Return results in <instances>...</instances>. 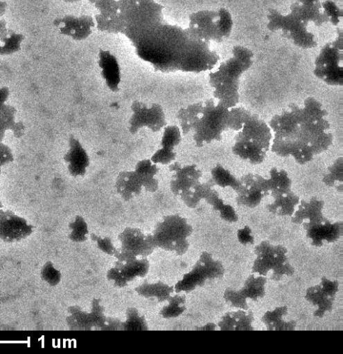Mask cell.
<instances>
[{"mask_svg": "<svg viewBox=\"0 0 343 354\" xmlns=\"http://www.w3.org/2000/svg\"><path fill=\"white\" fill-rule=\"evenodd\" d=\"M267 28L272 31L280 30L283 37L301 48H313L317 46L314 33L308 30V25L292 13L283 15L277 10L270 9L267 15Z\"/></svg>", "mask_w": 343, "mask_h": 354, "instance_id": "obj_11", "label": "cell"}, {"mask_svg": "<svg viewBox=\"0 0 343 354\" xmlns=\"http://www.w3.org/2000/svg\"><path fill=\"white\" fill-rule=\"evenodd\" d=\"M121 250L135 255L145 257L156 248L152 234L145 235L137 228L126 227L119 235Z\"/></svg>", "mask_w": 343, "mask_h": 354, "instance_id": "obj_19", "label": "cell"}, {"mask_svg": "<svg viewBox=\"0 0 343 354\" xmlns=\"http://www.w3.org/2000/svg\"><path fill=\"white\" fill-rule=\"evenodd\" d=\"M193 227L186 219L178 214L164 217L152 234L156 247L184 254L189 247L187 238L192 234Z\"/></svg>", "mask_w": 343, "mask_h": 354, "instance_id": "obj_9", "label": "cell"}, {"mask_svg": "<svg viewBox=\"0 0 343 354\" xmlns=\"http://www.w3.org/2000/svg\"><path fill=\"white\" fill-rule=\"evenodd\" d=\"M163 6L154 0H137L123 13L125 35L134 44L163 22Z\"/></svg>", "mask_w": 343, "mask_h": 354, "instance_id": "obj_7", "label": "cell"}, {"mask_svg": "<svg viewBox=\"0 0 343 354\" xmlns=\"http://www.w3.org/2000/svg\"><path fill=\"white\" fill-rule=\"evenodd\" d=\"M9 89L3 86L0 88V103H4L8 98L9 96Z\"/></svg>", "mask_w": 343, "mask_h": 354, "instance_id": "obj_56", "label": "cell"}, {"mask_svg": "<svg viewBox=\"0 0 343 354\" xmlns=\"http://www.w3.org/2000/svg\"><path fill=\"white\" fill-rule=\"evenodd\" d=\"M201 106L202 102H197L189 104L186 107H182L178 111L177 118L179 122L181 131L183 135L191 131L193 122Z\"/></svg>", "mask_w": 343, "mask_h": 354, "instance_id": "obj_38", "label": "cell"}, {"mask_svg": "<svg viewBox=\"0 0 343 354\" xmlns=\"http://www.w3.org/2000/svg\"><path fill=\"white\" fill-rule=\"evenodd\" d=\"M236 193V203L240 206L254 208L268 196L267 179L258 174H247L240 179Z\"/></svg>", "mask_w": 343, "mask_h": 354, "instance_id": "obj_15", "label": "cell"}, {"mask_svg": "<svg viewBox=\"0 0 343 354\" xmlns=\"http://www.w3.org/2000/svg\"><path fill=\"white\" fill-rule=\"evenodd\" d=\"M41 276L51 286L57 285L61 279V273L56 270L51 261L46 262L42 270Z\"/></svg>", "mask_w": 343, "mask_h": 354, "instance_id": "obj_48", "label": "cell"}, {"mask_svg": "<svg viewBox=\"0 0 343 354\" xmlns=\"http://www.w3.org/2000/svg\"><path fill=\"white\" fill-rule=\"evenodd\" d=\"M115 267L128 283L135 277H143L148 272L149 263L146 258L142 257L125 262L118 261Z\"/></svg>", "mask_w": 343, "mask_h": 354, "instance_id": "obj_30", "label": "cell"}, {"mask_svg": "<svg viewBox=\"0 0 343 354\" xmlns=\"http://www.w3.org/2000/svg\"><path fill=\"white\" fill-rule=\"evenodd\" d=\"M135 291L146 298L155 297L158 301L167 300L174 292V287L169 286L161 281L156 283L145 282L135 288Z\"/></svg>", "mask_w": 343, "mask_h": 354, "instance_id": "obj_33", "label": "cell"}, {"mask_svg": "<svg viewBox=\"0 0 343 354\" xmlns=\"http://www.w3.org/2000/svg\"><path fill=\"white\" fill-rule=\"evenodd\" d=\"M218 213L222 219L229 223H235L238 219L235 209L226 203L218 211Z\"/></svg>", "mask_w": 343, "mask_h": 354, "instance_id": "obj_51", "label": "cell"}, {"mask_svg": "<svg viewBox=\"0 0 343 354\" xmlns=\"http://www.w3.org/2000/svg\"><path fill=\"white\" fill-rule=\"evenodd\" d=\"M68 311L70 315L67 317V322L69 329L88 330L93 328L89 313L76 306L69 307Z\"/></svg>", "mask_w": 343, "mask_h": 354, "instance_id": "obj_35", "label": "cell"}, {"mask_svg": "<svg viewBox=\"0 0 343 354\" xmlns=\"http://www.w3.org/2000/svg\"><path fill=\"white\" fill-rule=\"evenodd\" d=\"M238 238L243 244L250 243L252 244L253 236L251 235L250 229L246 226L245 228L238 231Z\"/></svg>", "mask_w": 343, "mask_h": 354, "instance_id": "obj_55", "label": "cell"}, {"mask_svg": "<svg viewBox=\"0 0 343 354\" xmlns=\"http://www.w3.org/2000/svg\"><path fill=\"white\" fill-rule=\"evenodd\" d=\"M256 258L252 272L279 281L284 277H290L294 268L290 263L288 250L281 245H274L263 241L254 248Z\"/></svg>", "mask_w": 343, "mask_h": 354, "instance_id": "obj_8", "label": "cell"}, {"mask_svg": "<svg viewBox=\"0 0 343 354\" xmlns=\"http://www.w3.org/2000/svg\"><path fill=\"white\" fill-rule=\"evenodd\" d=\"M233 28L231 15L225 8L218 10H204L189 16L188 33L197 39L209 42H222L228 39Z\"/></svg>", "mask_w": 343, "mask_h": 354, "instance_id": "obj_6", "label": "cell"}, {"mask_svg": "<svg viewBox=\"0 0 343 354\" xmlns=\"http://www.w3.org/2000/svg\"><path fill=\"white\" fill-rule=\"evenodd\" d=\"M223 297L225 301L232 307L243 310L249 309L247 299L240 292V290L227 288L225 290Z\"/></svg>", "mask_w": 343, "mask_h": 354, "instance_id": "obj_45", "label": "cell"}, {"mask_svg": "<svg viewBox=\"0 0 343 354\" xmlns=\"http://www.w3.org/2000/svg\"><path fill=\"white\" fill-rule=\"evenodd\" d=\"M305 230L310 243L321 247L335 242L342 236L343 224L342 221H331L325 217Z\"/></svg>", "mask_w": 343, "mask_h": 354, "instance_id": "obj_20", "label": "cell"}, {"mask_svg": "<svg viewBox=\"0 0 343 354\" xmlns=\"http://www.w3.org/2000/svg\"><path fill=\"white\" fill-rule=\"evenodd\" d=\"M134 171L146 191L155 192L158 189L159 182L155 178L159 171L156 164L150 160L144 159L137 162Z\"/></svg>", "mask_w": 343, "mask_h": 354, "instance_id": "obj_29", "label": "cell"}, {"mask_svg": "<svg viewBox=\"0 0 343 354\" xmlns=\"http://www.w3.org/2000/svg\"><path fill=\"white\" fill-rule=\"evenodd\" d=\"M290 13L306 25L313 23L319 27L328 22L320 0H296L290 6Z\"/></svg>", "mask_w": 343, "mask_h": 354, "instance_id": "obj_22", "label": "cell"}, {"mask_svg": "<svg viewBox=\"0 0 343 354\" xmlns=\"http://www.w3.org/2000/svg\"><path fill=\"white\" fill-rule=\"evenodd\" d=\"M268 196L271 197V201L266 205L267 210L279 216H291L300 201L292 189L274 193Z\"/></svg>", "mask_w": 343, "mask_h": 354, "instance_id": "obj_25", "label": "cell"}, {"mask_svg": "<svg viewBox=\"0 0 343 354\" xmlns=\"http://www.w3.org/2000/svg\"><path fill=\"white\" fill-rule=\"evenodd\" d=\"M168 305L164 306L160 315L164 318L177 317L181 315L186 310V298L183 295H175L169 297L167 299Z\"/></svg>", "mask_w": 343, "mask_h": 354, "instance_id": "obj_40", "label": "cell"}, {"mask_svg": "<svg viewBox=\"0 0 343 354\" xmlns=\"http://www.w3.org/2000/svg\"><path fill=\"white\" fill-rule=\"evenodd\" d=\"M206 280L204 272L200 268V266L195 263L193 269L189 272L185 274L183 278L175 284L174 292L176 293L181 292L188 293L197 287L203 286Z\"/></svg>", "mask_w": 343, "mask_h": 354, "instance_id": "obj_31", "label": "cell"}, {"mask_svg": "<svg viewBox=\"0 0 343 354\" xmlns=\"http://www.w3.org/2000/svg\"><path fill=\"white\" fill-rule=\"evenodd\" d=\"M338 290V281L326 277H322L320 282L306 290L304 298L314 306L315 317H323L332 311Z\"/></svg>", "mask_w": 343, "mask_h": 354, "instance_id": "obj_14", "label": "cell"}, {"mask_svg": "<svg viewBox=\"0 0 343 354\" xmlns=\"http://www.w3.org/2000/svg\"><path fill=\"white\" fill-rule=\"evenodd\" d=\"M62 1H64L65 2L73 3V2H76V1H80V0H62Z\"/></svg>", "mask_w": 343, "mask_h": 354, "instance_id": "obj_58", "label": "cell"}, {"mask_svg": "<svg viewBox=\"0 0 343 354\" xmlns=\"http://www.w3.org/2000/svg\"><path fill=\"white\" fill-rule=\"evenodd\" d=\"M216 325L212 323L207 324L206 326H202V328H197V330H215Z\"/></svg>", "mask_w": 343, "mask_h": 354, "instance_id": "obj_57", "label": "cell"}, {"mask_svg": "<svg viewBox=\"0 0 343 354\" xmlns=\"http://www.w3.org/2000/svg\"><path fill=\"white\" fill-rule=\"evenodd\" d=\"M101 330H122V322L117 319L106 318Z\"/></svg>", "mask_w": 343, "mask_h": 354, "instance_id": "obj_54", "label": "cell"}, {"mask_svg": "<svg viewBox=\"0 0 343 354\" xmlns=\"http://www.w3.org/2000/svg\"><path fill=\"white\" fill-rule=\"evenodd\" d=\"M91 237L96 242L98 248L101 251L109 255H114L117 249L113 245L109 238L98 236L94 234H91Z\"/></svg>", "mask_w": 343, "mask_h": 354, "instance_id": "obj_50", "label": "cell"}, {"mask_svg": "<svg viewBox=\"0 0 343 354\" xmlns=\"http://www.w3.org/2000/svg\"><path fill=\"white\" fill-rule=\"evenodd\" d=\"M188 38L186 28L162 22L133 45L141 59L156 71L168 73L179 71Z\"/></svg>", "mask_w": 343, "mask_h": 354, "instance_id": "obj_2", "label": "cell"}, {"mask_svg": "<svg viewBox=\"0 0 343 354\" xmlns=\"http://www.w3.org/2000/svg\"><path fill=\"white\" fill-rule=\"evenodd\" d=\"M288 308L285 306L267 310L261 318L268 330H293L296 328L295 321L287 320Z\"/></svg>", "mask_w": 343, "mask_h": 354, "instance_id": "obj_28", "label": "cell"}, {"mask_svg": "<svg viewBox=\"0 0 343 354\" xmlns=\"http://www.w3.org/2000/svg\"><path fill=\"white\" fill-rule=\"evenodd\" d=\"M315 75L327 84L342 86L343 82V34L337 28V37L326 43L315 61Z\"/></svg>", "mask_w": 343, "mask_h": 354, "instance_id": "obj_10", "label": "cell"}, {"mask_svg": "<svg viewBox=\"0 0 343 354\" xmlns=\"http://www.w3.org/2000/svg\"><path fill=\"white\" fill-rule=\"evenodd\" d=\"M89 313L93 327L100 329L105 324L107 317L104 315V310L100 304V299H93L91 310Z\"/></svg>", "mask_w": 343, "mask_h": 354, "instance_id": "obj_47", "label": "cell"}, {"mask_svg": "<svg viewBox=\"0 0 343 354\" xmlns=\"http://www.w3.org/2000/svg\"><path fill=\"white\" fill-rule=\"evenodd\" d=\"M53 24L60 34L78 41L87 39L96 26L94 19L85 15H68L58 17L53 20Z\"/></svg>", "mask_w": 343, "mask_h": 354, "instance_id": "obj_17", "label": "cell"}, {"mask_svg": "<svg viewBox=\"0 0 343 354\" xmlns=\"http://www.w3.org/2000/svg\"><path fill=\"white\" fill-rule=\"evenodd\" d=\"M323 200L312 197L308 201L300 200L292 214L291 221L301 225L304 230L325 218L323 214Z\"/></svg>", "mask_w": 343, "mask_h": 354, "instance_id": "obj_21", "label": "cell"}, {"mask_svg": "<svg viewBox=\"0 0 343 354\" xmlns=\"http://www.w3.org/2000/svg\"><path fill=\"white\" fill-rule=\"evenodd\" d=\"M231 54L209 75L213 97L229 109L236 106L239 102L240 78L252 66L254 57L250 49L239 45L234 46Z\"/></svg>", "mask_w": 343, "mask_h": 354, "instance_id": "obj_4", "label": "cell"}, {"mask_svg": "<svg viewBox=\"0 0 343 354\" xmlns=\"http://www.w3.org/2000/svg\"><path fill=\"white\" fill-rule=\"evenodd\" d=\"M181 140V129L176 125H169L164 129L161 145V147L174 149L180 143Z\"/></svg>", "mask_w": 343, "mask_h": 354, "instance_id": "obj_42", "label": "cell"}, {"mask_svg": "<svg viewBox=\"0 0 343 354\" xmlns=\"http://www.w3.org/2000/svg\"><path fill=\"white\" fill-rule=\"evenodd\" d=\"M254 313L249 309H238L225 314L218 326L221 330H253Z\"/></svg>", "mask_w": 343, "mask_h": 354, "instance_id": "obj_26", "label": "cell"}, {"mask_svg": "<svg viewBox=\"0 0 343 354\" xmlns=\"http://www.w3.org/2000/svg\"><path fill=\"white\" fill-rule=\"evenodd\" d=\"M14 156L11 149L6 144L0 142V169L2 166L12 162Z\"/></svg>", "mask_w": 343, "mask_h": 354, "instance_id": "obj_53", "label": "cell"}, {"mask_svg": "<svg viewBox=\"0 0 343 354\" xmlns=\"http://www.w3.org/2000/svg\"><path fill=\"white\" fill-rule=\"evenodd\" d=\"M197 262L204 270L208 279H216L223 277L225 268L222 262L213 259L210 253L203 252Z\"/></svg>", "mask_w": 343, "mask_h": 354, "instance_id": "obj_37", "label": "cell"}, {"mask_svg": "<svg viewBox=\"0 0 343 354\" xmlns=\"http://www.w3.org/2000/svg\"><path fill=\"white\" fill-rule=\"evenodd\" d=\"M175 157L176 153L174 149L161 147L152 156L150 160L155 164L168 165L171 163Z\"/></svg>", "mask_w": 343, "mask_h": 354, "instance_id": "obj_49", "label": "cell"}, {"mask_svg": "<svg viewBox=\"0 0 343 354\" xmlns=\"http://www.w3.org/2000/svg\"><path fill=\"white\" fill-rule=\"evenodd\" d=\"M69 228L71 232L69 237L73 241L83 242L87 239V224L82 216H77L75 221L69 224Z\"/></svg>", "mask_w": 343, "mask_h": 354, "instance_id": "obj_43", "label": "cell"}, {"mask_svg": "<svg viewBox=\"0 0 343 354\" xmlns=\"http://www.w3.org/2000/svg\"><path fill=\"white\" fill-rule=\"evenodd\" d=\"M115 185L117 192L125 201H129L138 196L143 187L134 171L120 172Z\"/></svg>", "mask_w": 343, "mask_h": 354, "instance_id": "obj_27", "label": "cell"}, {"mask_svg": "<svg viewBox=\"0 0 343 354\" xmlns=\"http://www.w3.org/2000/svg\"><path fill=\"white\" fill-rule=\"evenodd\" d=\"M122 330H146L148 327L145 317L139 313L137 309L128 308L126 311V320L122 322Z\"/></svg>", "mask_w": 343, "mask_h": 354, "instance_id": "obj_41", "label": "cell"}, {"mask_svg": "<svg viewBox=\"0 0 343 354\" xmlns=\"http://www.w3.org/2000/svg\"><path fill=\"white\" fill-rule=\"evenodd\" d=\"M33 232V226L11 210L0 209V239L7 243L19 241Z\"/></svg>", "mask_w": 343, "mask_h": 354, "instance_id": "obj_16", "label": "cell"}, {"mask_svg": "<svg viewBox=\"0 0 343 354\" xmlns=\"http://www.w3.org/2000/svg\"><path fill=\"white\" fill-rule=\"evenodd\" d=\"M211 180L215 185L221 187H230L235 192L240 185V180L227 169L220 164H217L211 171Z\"/></svg>", "mask_w": 343, "mask_h": 354, "instance_id": "obj_36", "label": "cell"}, {"mask_svg": "<svg viewBox=\"0 0 343 354\" xmlns=\"http://www.w3.org/2000/svg\"><path fill=\"white\" fill-rule=\"evenodd\" d=\"M229 129L237 131L232 152L252 165L262 163L272 140V130L258 115L243 108L234 115Z\"/></svg>", "mask_w": 343, "mask_h": 354, "instance_id": "obj_3", "label": "cell"}, {"mask_svg": "<svg viewBox=\"0 0 343 354\" xmlns=\"http://www.w3.org/2000/svg\"><path fill=\"white\" fill-rule=\"evenodd\" d=\"M98 56V65L107 86L112 91H118L121 70L117 59L108 50H100Z\"/></svg>", "mask_w": 343, "mask_h": 354, "instance_id": "obj_24", "label": "cell"}, {"mask_svg": "<svg viewBox=\"0 0 343 354\" xmlns=\"http://www.w3.org/2000/svg\"><path fill=\"white\" fill-rule=\"evenodd\" d=\"M131 110L132 115L129 122V131L132 134H135L143 127L156 132L166 124L164 109L157 103H153L148 107L146 104L136 100L132 102Z\"/></svg>", "mask_w": 343, "mask_h": 354, "instance_id": "obj_13", "label": "cell"}, {"mask_svg": "<svg viewBox=\"0 0 343 354\" xmlns=\"http://www.w3.org/2000/svg\"><path fill=\"white\" fill-rule=\"evenodd\" d=\"M99 11V15L111 16L121 15L119 0H89Z\"/></svg>", "mask_w": 343, "mask_h": 354, "instance_id": "obj_44", "label": "cell"}, {"mask_svg": "<svg viewBox=\"0 0 343 354\" xmlns=\"http://www.w3.org/2000/svg\"><path fill=\"white\" fill-rule=\"evenodd\" d=\"M69 150L64 156L68 170L73 176H82L89 165V158L80 141L73 136L69 140Z\"/></svg>", "mask_w": 343, "mask_h": 354, "instance_id": "obj_23", "label": "cell"}, {"mask_svg": "<svg viewBox=\"0 0 343 354\" xmlns=\"http://www.w3.org/2000/svg\"><path fill=\"white\" fill-rule=\"evenodd\" d=\"M343 159L338 158L327 169L322 178V182L328 187H334L337 191H342Z\"/></svg>", "mask_w": 343, "mask_h": 354, "instance_id": "obj_39", "label": "cell"}, {"mask_svg": "<svg viewBox=\"0 0 343 354\" xmlns=\"http://www.w3.org/2000/svg\"><path fill=\"white\" fill-rule=\"evenodd\" d=\"M169 171L173 173L170 188L173 194L177 196L191 190L200 182L202 176L201 170L194 164L182 166L175 162L170 164Z\"/></svg>", "mask_w": 343, "mask_h": 354, "instance_id": "obj_18", "label": "cell"}, {"mask_svg": "<svg viewBox=\"0 0 343 354\" xmlns=\"http://www.w3.org/2000/svg\"><path fill=\"white\" fill-rule=\"evenodd\" d=\"M327 115L322 104L313 97H307L302 106L289 104L269 122L274 136L272 151L281 157L292 156L299 165L311 161L333 144Z\"/></svg>", "mask_w": 343, "mask_h": 354, "instance_id": "obj_1", "label": "cell"}, {"mask_svg": "<svg viewBox=\"0 0 343 354\" xmlns=\"http://www.w3.org/2000/svg\"><path fill=\"white\" fill-rule=\"evenodd\" d=\"M107 277L109 280L113 281L114 286L118 288L124 287L127 284L126 280L115 266L107 271Z\"/></svg>", "mask_w": 343, "mask_h": 354, "instance_id": "obj_52", "label": "cell"}, {"mask_svg": "<svg viewBox=\"0 0 343 354\" xmlns=\"http://www.w3.org/2000/svg\"><path fill=\"white\" fill-rule=\"evenodd\" d=\"M3 207V205L1 203V202L0 201V209Z\"/></svg>", "mask_w": 343, "mask_h": 354, "instance_id": "obj_59", "label": "cell"}, {"mask_svg": "<svg viewBox=\"0 0 343 354\" xmlns=\"http://www.w3.org/2000/svg\"><path fill=\"white\" fill-rule=\"evenodd\" d=\"M229 109L215 98L202 102L192 126L193 139L197 147L220 141L228 130Z\"/></svg>", "mask_w": 343, "mask_h": 354, "instance_id": "obj_5", "label": "cell"}, {"mask_svg": "<svg viewBox=\"0 0 343 354\" xmlns=\"http://www.w3.org/2000/svg\"><path fill=\"white\" fill-rule=\"evenodd\" d=\"M220 57L210 47V43L189 34L186 48L181 59L179 71L200 73L211 71L218 64Z\"/></svg>", "mask_w": 343, "mask_h": 354, "instance_id": "obj_12", "label": "cell"}, {"mask_svg": "<svg viewBox=\"0 0 343 354\" xmlns=\"http://www.w3.org/2000/svg\"><path fill=\"white\" fill-rule=\"evenodd\" d=\"M322 5L328 22L333 26H337L343 16L342 10L331 0L322 2Z\"/></svg>", "mask_w": 343, "mask_h": 354, "instance_id": "obj_46", "label": "cell"}, {"mask_svg": "<svg viewBox=\"0 0 343 354\" xmlns=\"http://www.w3.org/2000/svg\"><path fill=\"white\" fill-rule=\"evenodd\" d=\"M266 283L265 277L252 273L246 279L243 287L239 290L247 299L257 301L265 297Z\"/></svg>", "mask_w": 343, "mask_h": 354, "instance_id": "obj_32", "label": "cell"}, {"mask_svg": "<svg viewBox=\"0 0 343 354\" xmlns=\"http://www.w3.org/2000/svg\"><path fill=\"white\" fill-rule=\"evenodd\" d=\"M267 179L268 196L274 193L287 192L292 189V180L288 172L283 169L272 168L269 173V177Z\"/></svg>", "mask_w": 343, "mask_h": 354, "instance_id": "obj_34", "label": "cell"}]
</instances>
